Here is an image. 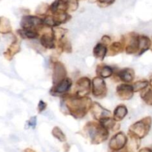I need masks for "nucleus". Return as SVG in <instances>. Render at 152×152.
Masks as SVG:
<instances>
[{"label": "nucleus", "mask_w": 152, "mask_h": 152, "mask_svg": "<svg viewBox=\"0 0 152 152\" xmlns=\"http://www.w3.org/2000/svg\"><path fill=\"white\" fill-rule=\"evenodd\" d=\"M67 77V70L62 62L56 61L53 64V74L52 82L53 85H56L62 81Z\"/></svg>", "instance_id": "10"}, {"label": "nucleus", "mask_w": 152, "mask_h": 152, "mask_svg": "<svg viewBox=\"0 0 152 152\" xmlns=\"http://www.w3.org/2000/svg\"><path fill=\"white\" fill-rule=\"evenodd\" d=\"M150 148H151V151H152V145H151V147H150Z\"/></svg>", "instance_id": "41"}, {"label": "nucleus", "mask_w": 152, "mask_h": 152, "mask_svg": "<svg viewBox=\"0 0 152 152\" xmlns=\"http://www.w3.org/2000/svg\"><path fill=\"white\" fill-rule=\"evenodd\" d=\"M141 99L143 100L146 105L152 106V89L146 88L143 91H141L140 94Z\"/></svg>", "instance_id": "27"}, {"label": "nucleus", "mask_w": 152, "mask_h": 152, "mask_svg": "<svg viewBox=\"0 0 152 152\" xmlns=\"http://www.w3.org/2000/svg\"><path fill=\"white\" fill-rule=\"evenodd\" d=\"M53 31L56 42L60 40L61 39H62L63 37H65V34H66L68 31V30L65 29V28H56V27H55V28H53Z\"/></svg>", "instance_id": "30"}, {"label": "nucleus", "mask_w": 152, "mask_h": 152, "mask_svg": "<svg viewBox=\"0 0 152 152\" xmlns=\"http://www.w3.org/2000/svg\"><path fill=\"white\" fill-rule=\"evenodd\" d=\"M128 114V108L123 104L119 105L116 107L114 109V113H113L112 117L117 122H120L126 117Z\"/></svg>", "instance_id": "21"}, {"label": "nucleus", "mask_w": 152, "mask_h": 152, "mask_svg": "<svg viewBox=\"0 0 152 152\" xmlns=\"http://www.w3.org/2000/svg\"><path fill=\"white\" fill-rule=\"evenodd\" d=\"M91 91V81L88 77H83L79 79L76 83L75 94L80 97L87 96Z\"/></svg>", "instance_id": "8"}, {"label": "nucleus", "mask_w": 152, "mask_h": 152, "mask_svg": "<svg viewBox=\"0 0 152 152\" xmlns=\"http://www.w3.org/2000/svg\"><path fill=\"white\" fill-rule=\"evenodd\" d=\"M12 28L8 19L1 16L0 17V34H7L11 33Z\"/></svg>", "instance_id": "26"}, {"label": "nucleus", "mask_w": 152, "mask_h": 152, "mask_svg": "<svg viewBox=\"0 0 152 152\" xmlns=\"http://www.w3.org/2000/svg\"><path fill=\"white\" fill-rule=\"evenodd\" d=\"M47 108V104L43 100H40L38 104V111L39 113H42L45 111Z\"/></svg>", "instance_id": "34"}, {"label": "nucleus", "mask_w": 152, "mask_h": 152, "mask_svg": "<svg viewBox=\"0 0 152 152\" xmlns=\"http://www.w3.org/2000/svg\"><path fill=\"white\" fill-rule=\"evenodd\" d=\"M148 83H149L150 87H151V88L152 89V74H151V76H150V77H149V81H148Z\"/></svg>", "instance_id": "37"}, {"label": "nucleus", "mask_w": 152, "mask_h": 152, "mask_svg": "<svg viewBox=\"0 0 152 152\" xmlns=\"http://www.w3.org/2000/svg\"><path fill=\"white\" fill-rule=\"evenodd\" d=\"M49 11V5L48 4H41L37 7L36 13L39 16H46L48 12Z\"/></svg>", "instance_id": "31"}, {"label": "nucleus", "mask_w": 152, "mask_h": 152, "mask_svg": "<svg viewBox=\"0 0 152 152\" xmlns=\"http://www.w3.org/2000/svg\"><path fill=\"white\" fill-rule=\"evenodd\" d=\"M24 152H36L34 150L31 149V148H26V149L24 150Z\"/></svg>", "instance_id": "38"}, {"label": "nucleus", "mask_w": 152, "mask_h": 152, "mask_svg": "<svg viewBox=\"0 0 152 152\" xmlns=\"http://www.w3.org/2000/svg\"><path fill=\"white\" fill-rule=\"evenodd\" d=\"M116 91H117V95L118 97L122 100H129L133 97L134 94L132 86L128 83H123V84L119 85L117 87Z\"/></svg>", "instance_id": "13"}, {"label": "nucleus", "mask_w": 152, "mask_h": 152, "mask_svg": "<svg viewBox=\"0 0 152 152\" xmlns=\"http://www.w3.org/2000/svg\"><path fill=\"white\" fill-rule=\"evenodd\" d=\"M117 77L120 80L125 83H131L135 78V72L132 68H126L120 70L117 72Z\"/></svg>", "instance_id": "14"}, {"label": "nucleus", "mask_w": 152, "mask_h": 152, "mask_svg": "<svg viewBox=\"0 0 152 152\" xmlns=\"http://www.w3.org/2000/svg\"><path fill=\"white\" fill-rule=\"evenodd\" d=\"M111 37L108 35L103 36V37H102V39H101V42L103 43V44L105 45H109L110 43H111Z\"/></svg>", "instance_id": "35"}, {"label": "nucleus", "mask_w": 152, "mask_h": 152, "mask_svg": "<svg viewBox=\"0 0 152 152\" xmlns=\"http://www.w3.org/2000/svg\"><path fill=\"white\" fill-rule=\"evenodd\" d=\"M20 25L22 29L35 30L37 31H41L45 26L43 19L32 15H26L22 16Z\"/></svg>", "instance_id": "5"}, {"label": "nucleus", "mask_w": 152, "mask_h": 152, "mask_svg": "<svg viewBox=\"0 0 152 152\" xmlns=\"http://www.w3.org/2000/svg\"><path fill=\"white\" fill-rule=\"evenodd\" d=\"M128 137L123 132H120L111 137L109 142V148L112 151H119L127 145Z\"/></svg>", "instance_id": "11"}, {"label": "nucleus", "mask_w": 152, "mask_h": 152, "mask_svg": "<svg viewBox=\"0 0 152 152\" xmlns=\"http://www.w3.org/2000/svg\"><path fill=\"white\" fill-rule=\"evenodd\" d=\"M99 123L108 131H116L120 129V124L112 117L104 118L99 121Z\"/></svg>", "instance_id": "19"}, {"label": "nucleus", "mask_w": 152, "mask_h": 152, "mask_svg": "<svg viewBox=\"0 0 152 152\" xmlns=\"http://www.w3.org/2000/svg\"><path fill=\"white\" fill-rule=\"evenodd\" d=\"M51 133L52 135H53L56 139H57L58 140L60 141V142H64L66 141V136H65V134L63 133L62 129L59 127H58V126H55V127L52 129Z\"/></svg>", "instance_id": "29"}, {"label": "nucleus", "mask_w": 152, "mask_h": 152, "mask_svg": "<svg viewBox=\"0 0 152 152\" xmlns=\"http://www.w3.org/2000/svg\"><path fill=\"white\" fill-rule=\"evenodd\" d=\"M91 104L92 100L88 96L80 97L68 93L62 96L61 108L65 114H69L76 119H81L90 111Z\"/></svg>", "instance_id": "1"}, {"label": "nucleus", "mask_w": 152, "mask_h": 152, "mask_svg": "<svg viewBox=\"0 0 152 152\" xmlns=\"http://www.w3.org/2000/svg\"><path fill=\"white\" fill-rule=\"evenodd\" d=\"M152 125V118L151 117H145L136 122L130 126L129 133L134 135L139 139L145 137L149 133Z\"/></svg>", "instance_id": "3"}, {"label": "nucleus", "mask_w": 152, "mask_h": 152, "mask_svg": "<svg viewBox=\"0 0 152 152\" xmlns=\"http://www.w3.org/2000/svg\"><path fill=\"white\" fill-rule=\"evenodd\" d=\"M113 152H128L127 149H121V150H119V151H114Z\"/></svg>", "instance_id": "39"}, {"label": "nucleus", "mask_w": 152, "mask_h": 152, "mask_svg": "<svg viewBox=\"0 0 152 152\" xmlns=\"http://www.w3.org/2000/svg\"><path fill=\"white\" fill-rule=\"evenodd\" d=\"M19 37L22 39H35L39 37V32L35 30L30 29H21L17 31Z\"/></svg>", "instance_id": "23"}, {"label": "nucleus", "mask_w": 152, "mask_h": 152, "mask_svg": "<svg viewBox=\"0 0 152 152\" xmlns=\"http://www.w3.org/2000/svg\"><path fill=\"white\" fill-rule=\"evenodd\" d=\"M91 92L93 96L98 99H102L106 96L107 86L104 79L97 76L92 80Z\"/></svg>", "instance_id": "7"}, {"label": "nucleus", "mask_w": 152, "mask_h": 152, "mask_svg": "<svg viewBox=\"0 0 152 152\" xmlns=\"http://www.w3.org/2000/svg\"><path fill=\"white\" fill-rule=\"evenodd\" d=\"M90 111L94 118L97 121H100L101 120L106 118V117H111V111L102 107L97 102H92Z\"/></svg>", "instance_id": "12"}, {"label": "nucleus", "mask_w": 152, "mask_h": 152, "mask_svg": "<svg viewBox=\"0 0 152 152\" xmlns=\"http://www.w3.org/2000/svg\"><path fill=\"white\" fill-rule=\"evenodd\" d=\"M114 1L115 0H98L97 4L100 7H107L114 4Z\"/></svg>", "instance_id": "32"}, {"label": "nucleus", "mask_w": 152, "mask_h": 152, "mask_svg": "<svg viewBox=\"0 0 152 152\" xmlns=\"http://www.w3.org/2000/svg\"><path fill=\"white\" fill-rule=\"evenodd\" d=\"M40 31H42L39 39L42 46L46 49L56 48V41L53 34V28H49L45 25Z\"/></svg>", "instance_id": "6"}, {"label": "nucleus", "mask_w": 152, "mask_h": 152, "mask_svg": "<svg viewBox=\"0 0 152 152\" xmlns=\"http://www.w3.org/2000/svg\"><path fill=\"white\" fill-rule=\"evenodd\" d=\"M52 18H53V23H54L55 27H58L62 24L66 23L67 22L71 19V15L68 14L67 12H62V13H56V14H52Z\"/></svg>", "instance_id": "22"}, {"label": "nucleus", "mask_w": 152, "mask_h": 152, "mask_svg": "<svg viewBox=\"0 0 152 152\" xmlns=\"http://www.w3.org/2000/svg\"><path fill=\"white\" fill-rule=\"evenodd\" d=\"M37 118L36 116L34 117H32L28 121V126L29 128H32V129H35L36 126H37Z\"/></svg>", "instance_id": "33"}, {"label": "nucleus", "mask_w": 152, "mask_h": 152, "mask_svg": "<svg viewBox=\"0 0 152 152\" xmlns=\"http://www.w3.org/2000/svg\"><path fill=\"white\" fill-rule=\"evenodd\" d=\"M108 53V48L107 45L103 43H97L93 49V54L95 58L102 61Z\"/></svg>", "instance_id": "17"}, {"label": "nucleus", "mask_w": 152, "mask_h": 152, "mask_svg": "<svg viewBox=\"0 0 152 152\" xmlns=\"http://www.w3.org/2000/svg\"><path fill=\"white\" fill-rule=\"evenodd\" d=\"M138 152H152V151H151V148H150V147L149 148H148V147H145V148H141V149Z\"/></svg>", "instance_id": "36"}, {"label": "nucleus", "mask_w": 152, "mask_h": 152, "mask_svg": "<svg viewBox=\"0 0 152 152\" xmlns=\"http://www.w3.org/2000/svg\"><path fill=\"white\" fill-rule=\"evenodd\" d=\"M96 73L98 77L102 79H106L111 77L114 71H113L112 68L109 65H99L96 67Z\"/></svg>", "instance_id": "20"}, {"label": "nucleus", "mask_w": 152, "mask_h": 152, "mask_svg": "<svg viewBox=\"0 0 152 152\" xmlns=\"http://www.w3.org/2000/svg\"><path fill=\"white\" fill-rule=\"evenodd\" d=\"M20 50V43L18 41L17 39L15 38L14 40L13 41V42L10 45V46L7 48V50L4 51V56L6 59H8V60H11V59H13V56H14L16 53H19Z\"/></svg>", "instance_id": "16"}, {"label": "nucleus", "mask_w": 152, "mask_h": 152, "mask_svg": "<svg viewBox=\"0 0 152 152\" xmlns=\"http://www.w3.org/2000/svg\"><path fill=\"white\" fill-rule=\"evenodd\" d=\"M124 50V45L123 42H114L110 45L107 54L108 56H116L120 53H123Z\"/></svg>", "instance_id": "25"}, {"label": "nucleus", "mask_w": 152, "mask_h": 152, "mask_svg": "<svg viewBox=\"0 0 152 152\" xmlns=\"http://www.w3.org/2000/svg\"><path fill=\"white\" fill-rule=\"evenodd\" d=\"M83 132L87 135L91 142L98 145L107 140L109 136V131L105 129L99 123L88 122L83 128Z\"/></svg>", "instance_id": "2"}, {"label": "nucleus", "mask_w": 152, "mask_h": 152, "mask_svg": "<svg viewBox=\"0 0 152 152\" xmlns=\"http://www.w3.org/2000/svg\"><path fill=\"white\" fill-rule=\"evenodd\" d=\"M129 140H128L127 141V151L128 152H133L139 148L140 145V139L130 133H129Z\"/></svg>", "instance_id": "24"}, {"label": "nucleus", "mask_w": 152, "mask_h": 152, "mask_svg": "<svg viewBox=\"0 0 152 152\" xmlns=\"http://www.w3.org/2000/svg\"><path fill=\"white\" fill-rule=\"evenodd\" d=\"M72 84L73 83L71 79L66 77L65 80L59 82L57 84L53 85V87L51 88L50 91V94L55 96H64V95L67 94L68 93L71 86H72Z\"/></svg>", "instance_id": "9"}, {"label": "nucleus", "mask_w": 152, "mask_h": 152, "mask_svg": "<svg viewBox=\"0 0 152 152\" xmlns=\"http://www.w3.org/2000/svg\"><path fill=\"white\" fill-rule=\"evenodd\" d=\"M139 37V34L134 32L129 33L122 37L121 41L124 45V50L127 54H138Z\"/></svg>", "instance_id": "4"}, {"label": "nucleus", "mask_w": 152, "mask_h": 152, "mask_svg": "<svg viewBox=\"0 0 152 152\" xmlns=\"http://www.w3.org/2000/svg\"><path fill=\"white\" fill-rule=\"evenodd\" d=\"M151 39L145 35H140L139 37V52L137 56H141L147 50H150Z\"/></svg>", "instance_id": "18"}, {"label": "nucleus", "mask_w": 152, "mask_h": 152, "mask_svg": "<svg viewBox=\"0 0 152 152\" xmlns=\"http://www.w3.org/2000/svg\"><path fill=\"white\" fill-rule=\"evenodd\" d=\"M148 86H149L148 80H138V81L135 82V83L132 85V87H133L134 91L140 92L143 91L144 89H145L146 88H148Z\"/></svg>", "instance_id": "28"}, {"label": "nucleus", "mask_w": 152, "mask_h": 152, "mask_svg": "<svg viewBox=\"0 0 152 152\" xmlns=\"http://www.w3.org/2000/svg\"><path fill=\"white\" fill-rule=\"evenodd\" d=\"M49 11L52 14L68 11V4L66 0H55L50 6Z\"/></svg>", "instance_id": "15"}, {"label": "nucleus", "mask_w": 152, "mask_h": 152, "mask_svg": "<svg viewBox=\"0 0 152 152\" xmlns=\"http://www.w3.org/2000/svg\"><path fill=\"white\" fill-rule=\"evenodd\" d=\"M150 50H151L152 52V37H151V47H150Z\"/></svg>", "instance_id": "40"}]
</instances>
